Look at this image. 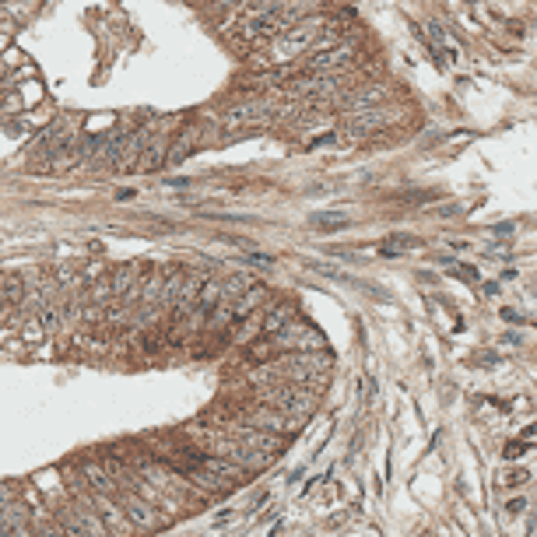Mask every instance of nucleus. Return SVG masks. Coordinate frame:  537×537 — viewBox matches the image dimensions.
<instances>
[{"label":"nucleus","mask_w":537,"mask_h":537,"mask_svg":"<svg viewBox=\"0 0 537 537\" xmlns=\"http://www.w3.org/2000/svg\"><path fill=\"white\" fill-rule=\"evenodd\" d=\"M116 506L127 513V520L130 524H137V527H144V531H155V527H162L166 520H162V513L151 506V499H144V495H134V492H116Z\"/></svg>","instance_id":"obj_1"},{"label":"nucleus","mask_w":537,"mask_h":537,"mask_svg":"<svg viewBox=\"0 0 537 537\" xmlns=\"http://www.w3.org/2000/svg\"><path fill=\"white\" fill-rule=\"evenodd\" d=\"M386 127V116L372 105V109H358V112H348V120H345V127L337 130V137L341 141H365V137H372V134H379Z\"/></svg>","instance_id":"obj_2"},{"label":"nucleus","mask_w":537,"mask_h":537,"mask_svg":"<svg viewBox=\"0 0 537 537\" xmlns=\"http://www.w3.org/2000/svg\"><path fill=\"white\" fill-rule=\"evenodd\" d=\"M78 470H81V478L91 485V492H98V495H109V499H116V492H120V485H116V478L109 474V467L105 463H95V460H81L78 463Z\"/></svg>","instance_id":"obj_3"},{"label":"nucleus","mask_w":537,"mask_h":537,"mask_svg":"<svg viewBox=\"0 0 537 537\" xmlns=\"http://www.w3.org/2000/svg\"><path fill=\"white\" fill-rule=\"evenodd\" d=\"M291 320V306H284V302H274L267 313H264V334H277L284 323Z\"/></svg>","instance_id":"obj_4"},{"label":"nucleus","mask_w":537,"mask_h":537,"mask_svg":"<svg viewBox=\"0 0 537 537\" xmlns=\"http://www.w3.org/2000/svg\"><path fill=\"white\" fill-rule=\"evenodd\" d=\"M418 246H422V239H415V236H393L390 243H383V257H397V253H408Z\"/></svg>","instance_id":"obj_5"},{"label":"nucleus","mask_w":537,"mask_h":537,"mask_svg":"<svg viewBox=\"0 0 537 537\" xmlns=\"http://www.w3.org/2000/svg\"><path fill=\"white\" fill-rule=\"evenodd\" d=\"M527 478H531V474L516 467V470H509V474L502 478V485H506V488H520V485H527Z\"/></svg>","instance_id":"obj_6"},{"label":"nucleus","mask_w":537,"mask_h":537,"mask_svg":"<svg viewBox=\"0 0 537 537\" xmlns=\"http://www.w3.org/2000/svg\"><path fill=\"white\" fill-rule=\"evenodd\" d=\"M453 277H460V281H478V270L474 267H449Z\"/></svg>","instance_id":"obj_7"},{"label":"nucleus","mask_w":537,"mask_h":537,"mask_svg":"<svg viewBox=\"0 0 537 537\" xmlns=\"http://www.w3.org/2000/svg\"><path fill=\"white\" fill-rule=\"evenodd\" d=\"M524 443H509V446H506V460H513V456H520V453H524Z\"/></svg>","instance_id":"obj_8"},{"label":"nucleus","mask_w":537,"mask_h":537,"mask_svg":"<svg viewBox=\"0 0 537 537\" xmlns=\"http://www.w3.org/2000/svg\"><path fill=\"white\" fill-rule=\"evenodd\" d=\"M502 320H506V323H520V316H516L513 309H502Z\"/></svg>","instance_id":"obj_9"},{"label":"nucleus","mask_w":537,"mask_h":537,"mask_svg":"<svg viewBox=\"0 0 537 537\" xmlns=\"http://www.w3.org/2000/svg\"><path fill=\"white\" fill-rule=\"evenodd\" d=\"M524 506H527V502H524V499H513V502H509V513H520V509H524Z\"/></svg>","instance_id":"obj_10"}]
</instances>
